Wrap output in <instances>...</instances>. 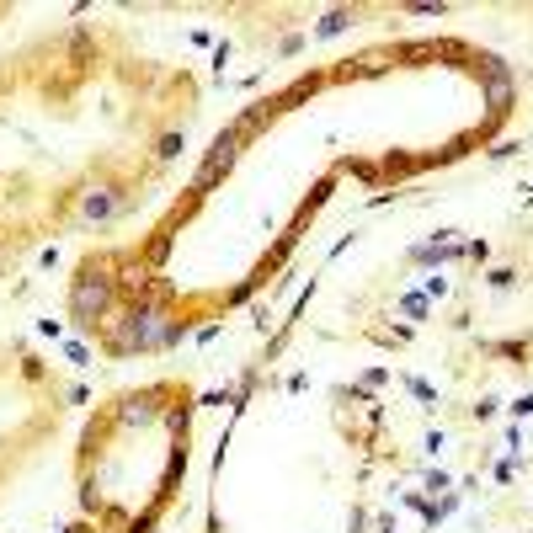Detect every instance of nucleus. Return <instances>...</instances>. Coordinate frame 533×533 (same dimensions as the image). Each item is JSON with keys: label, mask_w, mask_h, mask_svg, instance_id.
<instances>
[{"label": "nucleus", "mask_w": 533, "mask_h": 533, "mask_svg": "<svg viewBox=\"0 0 533 533\" xmlns=\"http://www.w3.org/2000/svg\"><path fill=\"white\" fill-rule=\"evenodd\" d=\"M64 304H69L75 331L96 336L123 304V294H118V251H86L80 267H75V278H69Z\"/></svg>", "instance_id": "nucleus-1"}, {"label": "nucleus", "mask_w": 533, "mask_h": 533, "mask_svg": "<svg viewBox=\"0 0 533 533\" xmlns=\"http://www.w3.org/2000/svg\"><path fill=\"white\" fill-rule=\"evenodd\" d=\"M181 150H187V123H161L144 139V161H155V166H171Z\"/></svg>", "instance_id": "nucleus-2"}, {"label": "nucleus", "mask_w": 533, "mask_h": 533, "mask_svg": "<svg viewBox=\"0 0 533 533\" xmlns=\"http://www.w3.org/2000/svg\"><path fill=\"white\" fill-rule=\"evenodd\" d=\"M480 353H485V357H501V363H512V368H523V363H533V342H528V336H507V342H480Z\"/></svg>", "instance_id": "nucleus-3"}, {"label": "nucleus", "mask_w": 533, "mask_h": 533, "mask_svg": "<svg viewBox=\"0 0 533 533\" xmlns=\"http://www.w3.org/2000/svg\"><path fill=\"white\" fill-rule=\"evenodd\" d=\"M353 22H357V11H331L320 27H309V38H336V32H347Z\"/></svg>", "instance_id": "nucleus-4"}, {"label": "nucleus", "mask_w": 533, "mask_h": 533, "mask_svg": "<svg viewBox=\"0 0 533 533\" xmlns=\"http://www.w3.org/2000/svg\"><path fill=\"white\" fill-rule=\"evenodd\" d=\"M485 283H491V289H512V283H518V267H512V262H501V267H491V272H485Z\"/></svg>", "instance_id": "nucleus-5"}, {"label": "nucleus", "mask_w": 533, "mask_h": 533, "mask_svg": "<svg viewBox=\"0 0 533 533\" xmlns=\"http://www.w3.org/2000/svg\"><path fill=\"white\" fill-rule=\"evenodd\" d=\"M64 533H102V528H96V523H69Z\"/></svg>", "instance_id": "nucleus-6"}]
</instances>
